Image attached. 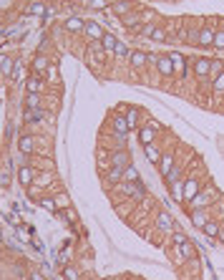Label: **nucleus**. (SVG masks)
<instances>
[{
    "instance_id": "79ce46f5",
    "label": "nucleus",
    "mask_w": 224,
    "mask_h": 280,
    "mask_svg": "<svg viewBox=\"0 0 224 280\" xmlns=\"http://www.w3.org/2000/svg\"><path fill=\"white\" fill-rule=\"evenodd\" d=\"M187 240H189V238H187L182 230H174V232H171V243H174V247H176V245H184Z\"/></svg>"
},
{
    "instance_id": "7ed1b4c3",
    "label": "nucleus",
    "mask_w": 224,
    "mask_h": 280,
    "mask_svg": "<svg viewBox=\"0 0 224 280\" xmlns=\"http://www.w3.org/2000/svg\"><path fill=\"white\" fill-rule=\"evenodd\" d=\"M189 63H192V71H194L196 78H209V73H212V58L196 56V58H192Z\"/></svg>"
},
{
    "instance_id": "39448f33",
    "label": "nucleus",
    "mask_w": 224,
    "mask_h": 280,
    "mask_svg": "<svg viewBox=\"0 0 224 280\" xmlns=\"http://www.w3.org/2000/svg\"><path fill=\"white\" fill-rule=\"evenodd\" d=\"M35 179H38V169H35V167H31V164H23V167L18 169V184L31 187V184H35Z\"/></svg>"
},
{
    "instance_id": "ddd939ff",
    "label": "nucleus",
    "mask_w": 224,
    "mask_h": 280,
    "mask_svg": "<svg viewBox=\"0 0 224 280\" xmlns=\"http://www.w3.org/2000/svg\"><path fill=\"white\" fill-rule=\"evenodd\" d=\"M176 167V157H174V152H164L161 154V162H159V172H161V177L166 179L169 175H171V169Z\"/></svg>"
},
{
    "instance_id": "4c0bfd02",
    "label": "nucleus",
    "mask_w": 224,
    "mask_h": 280,
    "mask_svg": "<svg viewBox=\"0 0 224 280\" xmlns=\"http://www.w3.org/2000/svg\"><path fill=\"white\" fill-rule=\"evenodd\" d=\"M43 119V109H26V121L28 124H35Z\"/></svg>"
},
{
    "instance_id": "b1692460",
    "label": "nucleus",
    "mask_w": 224,
    "mask_h": 280,
    "mask_svg": "<svg viewBox=\"0 0 224 280\" xmlns=\"http://www.w3.org/2000/svg\"><path fill=\"white\" fill-rule=\"evenodd\" d=\"M103 182H108V184H119V182H124V169H119V167H108L106 175H103Z\"/></svg>"
},
{
    "instance_id": "ea45409f",
    "label": "nucleus",
    "mask_w": 224,
    "mask_h": 280,
    "mask_svg": "<svg viewBox=\"0 0 224 280\" xmlns=\"http://www.w3.org/2000/svg\"><path fill=\"white\" fill-rule=\"evenodd\" d=\"M38 202H40L43 207H46V210H51V212H56V214H58V205H56V197H40Z\"/></svg>"
},
{
    "instance_id": "f3484780",
    "label": "nucleus",
    "mask_w": 224,
    "mask_h": 280,
    "mask_svg": "<svg viewBox=\"0 0 224 280\" xmlns=\"http://www.w3.org/2000/svg\"><path fill=\"white\" fill-rule=\"evenodd\" d=\"M131 164V157L126 149H119V152H111V167H119V169H126Z\"/></svg>"
},
{
    "instance_id": "f8f14e48",
    "label": "nucleus",
    "mask_w": 224,
    "mask_h": 280,
    "mask_svg": "<svg viewBox=\"0 0 224 280\" xmlns=\"http://www.w3.org/2000/svg\"><path fill=\"white\" fill-rule=\"evenodd\" d=\"M196 46H201V48H214V28H199V33H196Z\"/></svg>"
},
{
    "instance_id": "de8ad7c7",
    "label": "nucleus",
    "mask_w": 224,
    "mask_h": 280,
    "mask_svg": "<svg viewBox=\"0 0 224 280\" xmlns=\"http://www.w3.org/2000/svg\"><path fill=\"white\" fill-rule=\"evenodd\" d=\"M212 210H214V214H217V220H222V217H224V202H214V205H212Z\"/></svg>"
},
{
    "instance_id": "9d476101",
    "label": "nucleus",
    "mask_w": 224,
    "mask_h": 280,
    "mask_svg": "<svg viewBox=\"0 0 224 280\" xmlns=\"http://www.w3.org/2000/svg\"><path fill=\"white\" fill-rule=\"evenodd\" d=\"M156 134H159V126H154V124H144V126L139 129V141H141V146L154 144V141H156Z\"/></svg>"
},
{
    "instance_id": "e433bc0d",
    "label": "nucleus",
    "mask_w": 224,
    "mask_h": 280,
    "mask_svg": "<svg viewBox=\"0 0 224 280\" xmlns=\"http://www.w3.org/2000/svg\"><path fill=\"white\" fill-rule=\"evenodd\" d=\"M139 15H141V20H144V23H156V20H159V18H156V13H154L151 8H139Z\"/></svg>"
},
{
    "instance_id": "393cba45",
    "label": "nucleus",
    "mask_w": 224,
    "mask_h": 280,
    "mask_svg": "<svg viewBox=\"0 0 224 280\" xmlns=\"http://www.w3.org/2000/svg\"><path fill=\"white\" fill-rule=\"evenodd\" d=\"M207 220H212V212H209V210H192V222H194L199 230L204 227Z\"/></svg>"
},
{
    "instance_id": "3c124183",
    "label": "nucleus",
    "mask_w": 224,
    "mask_h": 280,
    "mask_svg": "<svg viewBox=\"0 0 224 280\" xmlns=\"http://www.w3.org/2000/svg\"><path fill=\"white\" fill-rule=\"evenodd\" d=\"M219 243H224V225H222V230H219V238H217Z\"/></svg>"
},
{
    "instance_id": "6e6552de",
    "label": "nucleus",
    "mask_w": 224,
    "mask_h": 280,
    "mask_svg": "<svg viewBox=\"0 0 224 280\" xmlns=\"http://www.w3.org/2000/svg\"><path fill=\"white\" fill-rule=\"evenodd\" d=\"M26 13H28V15H38V18H48V15H53L56 10L48 8L46 3H40V0H31V3L26 5Z\"/></svg>"
},
{
    "instance_id": "f257e3e1",
    "label": "nucleus",
    "mask_w": 224,
    "mask_h": 280,
    "mask_svg": "<svg viewBox=\"0 0 224 280\" xmlns=\"http://www.w3.org/2000/svg\"><path fill=\"white\" fill-rule=\"evenodd\" d=\"M214 202H217V189L209 184L204 189H199V195L192 202H187V205H189V210H209Z\"/></svg>"
},
{
    "instance_id": "2eb2a0df",
    "label": "nucleus",
    "mask_w": 224,
    "mask_h": 280,
    "mask_svg": "<svg viewBox=\"0 0 224 280\" xmlns=\"http://www.w3.org/2000/svg\"><path fill=\"white\" fill-rule=\"evenodd\" d=\"M26 91H28V94H43V91H46V81H43V76L33 73V76L26 81Z\"/></svg>"
},
{
    "instance_id": "c756f323",
    "label": "nucleus",
    "mask_w": 224,
    "mask_h": 280,
    "mask_svg": "<svg viewBox=\"0 0 224 280\" xmlns=\"http://www.w3.org/2000/svg\"><path fill=\"white\" fill-rule=\"evenodd\" d=\"M13 58L8 56H0V76H13Z\"/></svg>"
},
{
    "instance_id": "58836bf2",
    "label": "nucleus",
    "mask_w": 224,
    "mask_h": 280,
    "mask_svg": "<svg viewBox=\"0 0 224 280\" xmlns=\"http://www.w3.org/2000/svg\"><path fill=\"white\" fill-rule=\"evenodd\" d=\"M53 175H51V172H48V175H38V179H35V187H51L53 184Z\"/></svg>"
},
{
    "instance_id": "a18cd8bd",
    "label": "nucleus",
    "mask_w": 224,
    "mask_h": 280,
    "mask_svg": "<svg viewBox=\"0 0 224 280\" xmlns=\"http://www.w3.org/2000/svg\"><path fill=\"white\" fill-rule=\"evenodd\" d=\"M58 214L63 220H68V222H76V214H73V210L68 207V210H58Z\"/></svg>"
},
{
    "instance_id": "bb28decb",
    "label": "nucleus",
    "mask_w": 224,
    "mask_h": 280,
    "mask_svg": "<svg viewBox=\"0 0 224 280\" xmlns=\"http://www.w3.org/2000/svg\"><path fill=\"white\" fill-rule=\"evenodd\" d=\"M119 43H121V40H119L114 33H106V35L101 38V46H103L106 53H116V46H119Z\"/></svg>"
},
{
    "instance_id": "c9c22d12",
    "label": "nucleus",
    "mask_w": 224,
    "mask_h": 280,
    "mask_svg": "<svg viewBox=\"0 0 224 280\" xmlns=\"http://www.w3.org/2000/svg\"><path fill=\"white\" fill-rule=\"evenodd\" d=\"M151 40H156V43H166V40H169V33H166L161 26H156L154 33H151Z\"/></svg>"
},
{
    "instance_id": "2f4dec72",
    "label": "nucleus",
    "mask_w": 224,
    "mask_h": 280,
    "mask_svg": "<svg viewBox=\"0 0 224 280\" xmlns=\"http://www.w3.org/2000/svg\"><path fill=\"white\" fill-rule=\"evenodd\" d=\"M83 5L91 10H108V0H83Z\"/></svg>"
},
{
    "instance_id": "412c9836",
    "label": "nucleus",
    "mask_w": 224,
    "mask_h": 280,
    "mask_svg": "<svg viewBox=\"0 0 224 280\" xmlns=\"http://www.w3.org/2000/svg\"><path fill=\"white\" fill-rule=\"evenodd\" d=\"M121 23L128 28V31H139L141 26H144V20H141V15H139V10H133V13H128V15H124V20Z\"/></svg>"
},
{
    "instance_id": "a19ab883",
    "label": "nucleus",
    "mask_w": 224,
    "mask_h": 280,
    "mask_svg": "<svg viewBox=\"0 0 224 280\" xmlns=\"http://www.w3.org/2000/svg\"><path fill=\"white\" fill-rule=\"evenodd\" d=\"M56 205H58V210H68L71 207V197L65 195V192H61V195L56 197Z\"/></svg>"
},
{
    "instance_id": "0eeeda50",
    "label": "nucleus",
    "mask_w": 224,
    "mask_h": 280,
    "mask_svg": "<svg viewBox=\"0 0 224 280\" xmlns=\"http://www.w3.org/2000/svg\"><path fill=\"white\" fill-rule=\"evenodd\" d=\"M126 61H128V66H131L133 71H144V69L149 66V53H144V51H131Z\"/></svg>"
},
{
    "instance_id": "9b49d317",
    "label": "nucleus",
    "mask_w": 224,
    "mask_h": 280,
    "mask_svg": "<svg viewBox=\"0 0 224 280\" xmlns=\"http://www.w3.org/2000/svg\"><path fill=\"white\" fill-rule=\"evenodd\" d=\"M154 69L159 71L161 76H174V63H171L169 53H161V56H156V63H154Z\"/></svg>"
},
{
    "instance_id": "7c9ffc66",
    "label": "nucleus",
    "mask_w": 224,
    "mask_h": 280,
    "mask_svg": "<svg viewBox=\"0 0 224 280\" xmlns=\"http://www.w3.org/2000/svg\"><path fill=\"white\" fill-rule=\"evenodd\" d=\"M43 94H26V109H40Z\"/></svg>"
},
{
    "instance_id": "f03ea898",
    "label": "nucleus",
    "mask_w": 224,
    "mask_h": 280,
    "mask_svg": "<svg viewBox=\"0 0 224 280\" xmlns=\"http://www.w3.org/2000/svg\"><path fill=\"white\" fill-rule=\"evenodd\" d=\"M116 192H119V195H124V197H128L131 202H141L146 197L141 182H119L116 184Z\"/></svg>"
},
{
    "instance_id": "72a5a7b5",
    "label": "nucleus",
    "mask_w": 224,
    "mask_h": 280,
    "mask_svg": "<svg viewBox=\"0 0 224 280\" xmlns=\"http://www.w3.org/2000/svg\"><path fill=\"white\" fill-rule=\"evenodd\" d=\"M63 278L65 280H81V270L76 265H65L63 268Z\"/></svg>"
},
{
    "instance_id": "cd10ccee",
    "label": "nucleus",
    "mask_w": 224,
    "mask_h": 280,
    "mask_svg": "<svg viewBox=\"0 0 224 280\" xmlns=\"http://www.w3.org/2000/svg\"><path fill=\"white\" fill-rule=\"evenodd\" d=\"M48 66H51V63H48V58H46V56H43V53H38V56L33 58V73H38V76H43V73H46V71H48Z\"/></svg>"
},
{
    "instance_id": "6ab92c4d",
    "label": "nucleus",
    "mask_w": 224,
    "mask_h": 280,
    "mask_svg": "<svg viewBox=\"0 0 224 280\" xmlns=\"http://www.w3.org/2000/svg\"><path fill=\"white\" fill-rule=\"evenodd\" d=\"M219 230H222V220H217V217L207 220L204 227H201V232H204L209 240H217V238H219Z\"/></svg>"
},
{
    "instance_id": "a878e982",
    "label": "nucleus",
    "mask_w": 224,
    "mask_h": 280,
    "mask_svg": "<svg viewBox=\"0 0 224 280\" xmlns=\"http://www.w3.org/2000/svg\"><path fill=\"white\" fill-rule=\"evenodd\" d=\"M111 10H114L116 15H128V13H133V10H136V8H133V3H131V0H116V3H114V8H111Z\"/></svg>"
},
{
    "instance_id": "aec40b11",
    "label": "nucleus",
    "mask_w": 224,
    "mask_h": 280,
    "mask_svg": "<svg viewBox=\"0 0 224 280\" xmlns=\"http://www.w3.org/2000/svg\"><path fill=\"white\" fill-rule=\"evenodd\" d=\"M169 58H171V63H174V73H176V76H187V58H184L182 53H176V51H171Z\"/></svg>"
},
{
    "instance_id": "f704fd0d",
    "label": "nucleus",
    "mask_w": 224,
    "mask_h": 280,
    "mask_svg": "<svg viewBox=\"0 0 224 280\" xmlns=\"http://www.w3.org/2000/svg\"><path fill=\"white\" fill-rule=\"evenodd\" d=\"M212 91H214L217 96L224 94V71H222L219 76H214V81H212Z\"/></svg>"
},
{
    "instance_id": "423d86ee",
    "label": "nucleus",
    "mask_w": 224,
    "mask_h": 280,
    "mask_svg": "<svg viewBox=\"0 0 224 280\" xmlns=\"http://www.w3.org/2000/svg\"><path fill=\"white\" fill-rule=\"evenodd\" d=\"M154 225H156V230H161V232H166V235H171L174 230H176V225H174V217L169 212H159L154 217Z\"/></svg>"
},
{
    "instance_id": "20e7f679",
    "label": "nucleus",
    "mask_w": 224,
    "mask_h": 280,
    "mask_svg": "<svg viewBox=\"0 0 224 280\" xmlns=\"http://www.w3.org/2000/svg\"><path fill=\"white\" fill-rule=\"evenodd\" d=\"M199 189H201L199 177H196V175H189V177L184 179V195H182V200H184V202H192V200L199 195Z\"/></svg>"
},
{
    "instance_id": "473e14b6",
    "label": "nucleus",
    "mask_w": 224,
    "mask_h": 280,
    "mask_svg": "<svg viewBox=\"0 0 224 280\" xmlns=\"http://www.w3.org/2000/svg\"><path fill=\"white\" fill-rule=\"evenodd\" d=\"M124 182H139V169L133 167V164H128L124 169Z\"/></svg>"
},
{
    "instance_id": "49530a36",
    "label": "nucleus",
    "mask_w": 224,
    "mask_h": 280,
    "mask_svg": "<svg viewBox=\"0 0 224 280\" xmlns=\"http://www.w3.org/2000/svg\"><path fill=\"white\" fill-rule=\"evenodd\" d=\"M128 53H131V51H128V48L124 46V43H119V46H116V53H114V56H116V58H128Z\"/></svg>"
},
{
    "instance_id": "1a4fd4ad",
    "label": "nucleus",
    "mask_w": 224,
    "mask_h": 280,
    "mask_svg": "<svg viewBox=\"0 0 224 280\" xmlns=\"http://www.w3.org/2000/svg\"><path fill=\"white\" fill-rule=\"evenodd\" d=\"M83 35H86L88 40H101V38L106 35V31H103V26L98 23V20H86Z\"/></svg>"
},
{
    "instance_id": "09e8293b",
    "label": "nucleus",
    "mask_w": 224,
    "mask_h": 280,
    "mask_svg": "<svg viewBox=\"0 0 224 280\" xmlns=\"http://www.w3.org/2000/svg\"><path fill=\"white\" fill-rule=\"evenodd\" d=\"M28 280H46V278H43V275H40L38 270H33V273L28 275Z\"/></svg>"
},
{
    "instance_id": "c03bdc74",
    "label": "nucleus",
    "mask_w": 224,
    "mask_h": 280,
    "mask_svg": "<svg viewBox=\"0 0 224 280\" xmlns=\"http://www.w3.org/2000/svg\"><path fill=\"white\" fill-rule=\"evenodd\" d=\"M222 71H224V61H217V58H212V73H209V76L214 78V76H219Z\"/></svg>"
},
{
    "instance_id": "37998d69",
    "label": "nucleus",
    "mask_w": 224,
    "mask_h": 280,
    "mask_svg": "<svg viewBox=\"0 0 224 280\" xmlns=\"http://www.w3.org/2000/svg\"><path fill=\"white\" fill-rule=\"evenodd\" d=\"M214 48H217V51H224V31H222V28L214 31Z\"/></svg>"
},
{
    "instance_id": "dca6fc26",
    "label": "nucleus",
    "mask_w": 224,
    "mask_h": 280,
    "mask_svg": "<svg viewBox=\"0 0 224 280\" xmlns=\"http://www.w3.org/2000/svg\"><path fill=\"white\" fill-rule=\"evenodd\" d=\"M111 129H114V134H119V137H128V124H126V116H121V114H116V116H111Z\"/></svg>"
},
{
    "instance_id": "5701e85b",
    "label": "nucleus",
    "mask_w": 224,
    "mask_h": 280,
    "mask_svg": "<svg viewBox=\"0 0 224 280\" xmlns=\"http://www.w3.org/2000/svg\"><path fill=\"white\" fill-rule=\"evenodd\" d=\"M144 154H146V159H149L151 164H159V162H161V154H164V152L159 149V144L154 141V144H146V146H144Z\"/></svg>"
},
{
    "instance_id": "603ef678",
    "label": "nucleus",
    "mask_w": 224,
    "mask_h": 280,
    "mask_svg": "<svg viewBox=\"0 0 224 280\" xmlns=\"http://www.w3.org/2000/svg\"><path fill=\"white\" fill-rule=\"evenodd\" d=\"M0 243H3V232H0Z\"/></svg>"
},
{
    "instance_id": "8fccbe9b",
    "label": "nucleus",
    "mask_w": 224,
    "mask_h": 280,
    "mask_svg": "<svg viewBox=\"0 0 224 280\" xmlns=\"http://www.w3.org/2000/svg\"><path fill=\"white\" fill-rule=\"evenodd\" d=\"M8 184V172H0V187Z\"/></svg>"
},
{
    "instance_id": "a211bd4d",
    "label": "nucleus",
    "mask_w": 224,
    "mask_h": 280,
    "mask_svg": "<svg viewBox=\"0 0 224 280\" xmlns=\"http://www.w3.org/2000/svg\"><path fill=\"white\" fill-rule=\"evenodd\" d=\"M18 149H20V154H26V157L35 154V137H31V134L20 137L18 139Z\"/></svg>"
},
{
    "instance_id": "4468645a",
    "label": "nucleus",
    "mask_w": 224,
    "mask_h": 280,
    "mask_svg": "<svg viewBox=\"0 0 224 280\" xmlns=\"http://www.w3.org/2000/svg\"><path fill=\"white\" fill-rule=\"evenodd\" d=\"M63 28L68 31V33H83L86 20H83L81 15H71V18H65V20H63Z\"/></svg>"
},
{
    "instance_id": "4be33fe9",
    "label": "nucleus",
    "mask_w": 224,
    "mask_h": 280,
    "mask_svg": "<svg viewBox=\"0 0 224 280\" xmlns=\"http://www.w3.org/2000/svg\"><path fill=\"white\" fill-rule=\"evenodd\" d=\"M176 255H179V260H194V257H196V250H194L192 240H187L184 245H176Z\"/></svg>"
},
{
    "instance_id": "c85d7f7f",
    "label": "nucleus",
    "mask_w": 224,
    "mask_h": 280,
    "mask_svg": "<svg viewBox=\"0 0 224 280\" xmlns=\"http://www.w3.org/2000/svg\"><path fill=\"white\" fill-rule=\"evenodd\" d=\"M124 116H126V124H128L131 132L141 124V121H139V119H141V111H139V109H126V114H124Z\"/></svg>"
}]
</instances>
